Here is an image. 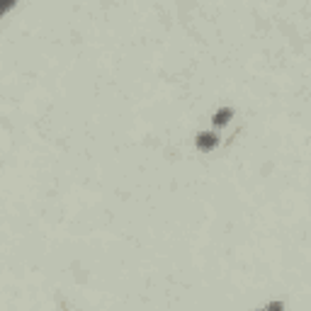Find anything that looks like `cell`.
I'll list each match as a JSON object with an SVG mask.
<instances>
[{
	"mask_svg": "<svg viewBox=\"0 0 311 311\" xmlns=\"http://www.w3.org/2000/svg\"><path fill=\"white\" fill-rule=\"evenodd\" d=\"M233 117V109L231 107H221L214 112V117H212V124L214 126H224V124H229V119Z\"/></svg>",
	"mask_w": 311,
	"mask_h": 311,
	"instance_id": "7a4b0ae2",
	"label": "cell"
},
{
	"mask_svg": "<svg viewBox=\"0 0 311 311\" xmlns=\"http://www.w3.org/2000/svg\"><path fill=\"white\" fill-rule=\"evenodd\" d=\"M217 146H219V136L214 131H200V134H197V148H200V151L207 153V151H214Z\"/></svg>",
	"mask_w": 311,
	"mask_h": 311,
	"instance_id": "6da1fadb",
	"label": "cell"
},
{
	"mask_svg": "<svg viewBox=\"0 0 311 311\" xmlns=\"http://www.w3.org/2000/svg\"><path fill=\"white\" fill-rule=\"evenodd\" d=\"M13 8V0H0V15L5 13V10H10Z\"/></svg>",
	"mask_w": 311,
	"mask_h": 311,
	"instance_id": "277c9868",
	"label": "cell"
},
{
	"mask_svg": "<svg viewBox=\"0 0 311 311\" xmlns=\"http://www.w3.org/2000/svg\"><path fill=\"white\" fill-rule=\"evenodd\" d=\"M265 311H284V304H282V301H272V304H267Z\"/></svg>",
	"mask_w": 311,
	"mask_h": 311,
	"instance_id": "3957f363",
	"label": "cell"
}]
</instances>
